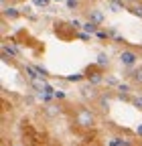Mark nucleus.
Instances as JSON below:
<instances>
[{"instance_id":"2","label":"nucleus","mask_w":142,"mask_h":146,"mask_svg":"<svg viewBox=\"0 0 142 146\" xmlns=\"http://www.w3.org/2000/svg\"><path fill=\"white\" fill-rule=\"evenodd\" d=\"M83 75H85V79L90 81V83H92L94 87H96V85H100L102 81H106V75H104V69H102V67H98L96 63H94L92 67H87V69L83 71Z\"/></svg>"},{"instance_id":"5","label":"nucleus","mask_w":142,"mask_h":146,"mask_svg":"<svg viewBox=\"0 0 142 146\" xmlns=\"http://www.w3.org/2000/svg\"><path fill=\"white\" fill-rule=\"evenodd\" d=\"M87 21H92V23H96V25H104V21H106V14L102 12V10H98V8H90L87 10Z\"/></svg>"},{"instance_id":"16","label":"nucleus","mask_w":142,"mask_h":146,"mask_svg":"<svg viewBox=\"0 0 142 146\" xmlns=\"http://www.w3.org/2000/svg\"><path fill=\"white\" fill-rule=\"evenodd\" d=\"M106 83H108V85H116V87L120 85V81H118L116 77H112V75H108V77H106Z\"/></svg>"},{"instance_id":"25","label":"nucleus","mask_w":142,"mask_h":146,"mask_svg":"<svg viewBox=\"0 0 142 146\" xmlns=\"http://www.w3.org/2000/svg\"><path fill=\"white\" fill-rule=\"evenodd\" d=\"M128 2H130V4H136V0H128Z\"/></svg>"},{"instance_id":"8","label":"nucleus","mask_w":142,"mask_h":146,"mask_svg":"<svg viewBox=\"0 0 142 146\" xmlns=\"http://www.w3.org/2000/svg\"><path fill=\"white\" fill-rule=\"evenodd\" d=\"M98 31H100V25H96V23H92V21L83 23V33H87V35H98Z\"/></svg>"},{"instance_id":"12","label":"nucleus","mask_w":142,"mask_h":146,"mask_svg":"<svg viewBox=\"0 0 142 146\" xmlns=\"http://www.w3.org/2000/svg\"><path fill=\"white\" fill-rule=\"evenodd\" d=\"M110 146H130V140H126V138H112Z\"/></svg>"},{"instance_id":"23","label":"nucleus","mask_w":142,"mask_h":146,"mask_svg":"<svg viewBox=\"0 0 142 146\" xmlns=\"http://www.w3.org/2000/svg\"><path fill=\"white\" fill-rule=\"evenodd\" d=\"M136 134H138V136H142V126H138V128H136Z\"/></svg>"},{"instance_id":"9","label":"nucleus","mask_w":142,"mask_h":146,"mask_svg":"<svg viewBox=\"0 0 142 146\" xmlns=\"http://www.w3.org/2000/svg\"><path fill=\"white\" fill-rule=\"evenodd\" d=\"M45 112L53 118V116H59V114H61V108L55 106V104H49V106H45Z\"/></svg>"},{"instance_id":"4","label":"nucleus","mask_w":142,"mask_h":146,"mask_svg":"<svg viewBox=\"0 0 142 146\" xmlns=\"http://www.w3.org/2000/svg\"><path fill=\"white\" fill-rule=\"evenodd\" d=\"M136 61H138V53H136V51H132V49H124V51L120 53V63H122V65L134 67Z\"/></svg>"},{"instance_id":"3","label":"nucleus","mask_w":142,"mask_h":146,"mask_svg":"<svg viewBox=\"0 0 142 146\" xmlns=\"http://www.w3.org/2000/svg\"><path fill=\"white\" fill-rule=\"evenodd\" d=\"M79 94H81V98L85 100V102H90V104H94V102H100V98H102V94L92 85V83H87V85H81L79 87Z\"/></svg>"},{"instance_id":"19","label":"nucleus","mask_w":142,"mask_h":146,"mask_svg":"<svg viewBox=\"0 0 142 146\" xmlns=\"http://www.w3.org/2000/svg\"><path fill=\"white\" fill-rule=\"evenodd\" d=\"M108 35H110V33H106V31H102V29H100L96 36H98V39H102V41H106V39H108Z\"/></svg>"},{"instance_id":"22","label":"nucleus","mask_w":142,"mask_h":146,"mask_svg":"<svg viewBox=\"0 0 142 146\" xmlns=\"http://www.w3.org/2000/svg\"><path fill=\"white\" fill-rule=\"evenodd\" d=\"M55 98L57 100H65V94H63V91H55Z\"/></svg>"},{"instance_id":"15","label":"nucleus","mask_w":142,"mask_h":146,"mask_svg":"<svg viewBox=\"0 0 142 146\" xmlns=\"http://www.w3.org/2000/svg\"><path fill=\"white\" fill-rule=\"evenodd\" d=\"M33 69L37 71V73H39V77H47V75H49V71H47L45 67H41V65H35Z\"/></svg>"},{"instance_id":"17","label":"nucleus","mask_w":142,"mask_h":146,"mask_svg":"<svg viewBox=\"0 0 142 146\" xmlns=\"http://www.w3.org/2000/svg\"><path fill=\"white\" fill-rule=\"evenodd\" d=\"M65 4H67V6H69L71 10H75V8L79 6V0H67V2H65Z\"/></svg>"},{"instance_id":"11","label":"nucleus","mask_w":142,"mask_h":146,"mask_svg":"<svg viewBox=\"0 0 142 146\" xmlns=\"http://www.w3.org/2000/svg\"><path fill=\"white\" fill-rule=\"evenodd\" d=\"M108 8L112 12H120V10H124V2H122V0H112V2L108 4Z\"/></svg>"},{"instance_id":"24","label":"nucleus","mask_w":142,"mask_h":146,"mask_svg":"<svg viewBox=\"0 0 142 146\" xmlns=\"http://www.w3.org/2000/svg\"><path fill=\"white\" fill-rule=\"evenodd\" d=\"M53 2H67V0H53Z\"/></svg>"},{"instance_id":"1","label":"nucleus","mask_w":142,"mask_h":146,"mask_svg":"<svg viewBox=\"0 0 142 146\" xmlns=\"http://www.w3.org/2000/svg\"><path fill=\"white\" fill-rule=\"evenodd\" d=\"M71 118H73V124L79 128V130L90 132L98 126V116L90 106H73L71 110Z\"/></svg>"},{"instance_id":"14","label":"nucleus","mask_w":142,"mask_h":146,"mask_svg":"<svg viewBox=\"0 0 142 146\" xmlns=\"http://www.w3.org/2000/svg\"><path fill=\"white\" fill-rule=\"evenodd\" d=\"M128 10H130V12H132L134 16H138V18H142V4H138V2H136V4H132V6H130Z\"/></svg>"},{"instance_id":"18","label":"nucleus","mask_w":142,"mask_h":146,"mask_svg":"<svg viewBox=\"0 0 142 146\" xmlns=\"http://www.w3.org/2000/svg\"><path fill=\"white\" fill-rule=\"evenodd\" d=\"M132 104H134V106H136V108L140 110V112H142V96H138V98H134V100H132Z\"/></svg>"},{"instance_id":"13","label":"nucleus","mask_w":142,"mask_h":146,"mask_svg":"<svg viewBox=\"0 0 142 146\" xmlns=\"http://www.w3.org/2000/svg\"><path fill=\"white\" fill-rule=\"evenodd\" d=\"M69 83H77V81H81V79H85V75H83V73H73V75H67L65 77Z\"/></svg>"},{"instance_id":"26","label":"nucleus","mask_w":142,"mask_h":146,"mask_svg":"<svg viewBox=\"0 0 142 146\" xmlns=\"http://www.w3.org/2000/svg\"><path fill=\"white\" fill-rule=\"evenodd\" d=\"M90 146H94V144H90Z\"/></svg>"},{"instance_id":"20","label":"nucleus","mask_w":142,"mask_h":146,"mask_svg":"<svg viewBox=\"0 0 142 146\" xmlns=\"http://www.w3.org/2000/svg\"><path fill=\"white\" fill-rule=\"evenodd\" d=\"M33 4H35V6H47L49 0H33Z\"/></svg>"},{"instance_id":"10","label":"nucleus","mask_w":142,"mask_h":146,"mask_svg":"<svg viewBox=\"0 0 142 146\" xmlns=\"http://www.w3.org/2000/svg\"><path fill=\"white\" fill-rule=\"evenodd\" d=\"M96 65H98V67H102V69H104V67H108V65H110L108 55H106V53H100V55H98V61H96Z\"/></svg>"},{"instance_id":"7","label":"nucleus","mask_w":142,"mask_h":146,"mask_svg":"<svg viewBox=\"0 0 142 146\" xmlns=\"http://www.w3.org/2000/svg\"><path fill=\"white\" fill-rule=\"evenodd\" d=\"M2 14L8 18V21H16V18L21 16V12L16 10V8H12V6H8V8H2Z\"/></svg>"},{"instance_id":"6","label":"nucleus","mask_w":142,"mask_h":146,"mask_svg":"<svg viewBox=\"0 0 142 146\" xmlns=\"http://www.w3.org/2000/svg\"><path fill=\"white\" fill-rule=\"evenodd\" d=\"M128 77H130V81H132L134 85L142 87V67H136V69H132V71L128 73Z\"/></svg>"},{"instance_id":"21","label":"nucleus","mask_w":142,"mask_h":146,"mask_svg":"<svg viewBox=\"0 0 142 146\" xmlns=\"http://www.w3.org/2000/svg\"><path fill=\"white\" fill-rule=\"evenodd\" d=\"M77 36H79L81 41H90V36H92V35H87V33H79Z\"/></svg>"}]
</instances>
